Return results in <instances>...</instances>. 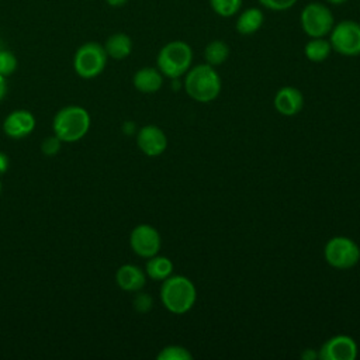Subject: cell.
<instances>
[{
  "label": "cell",
  "mask_w": 360,
  "mask_h": 360,
  "mask_svg": "<svg viewBox=\"0 0 360 360\" xmlns=\"http://www.w3.org/2000/svg\"><path fill=\"white\" fill-rule=\"evenodd\" d=\"M159 294L163 307L174 315L188 312L197 301V288L194 283L181 274H172L165 278Z\"/></svg>",
  "instance_id": "cell-1"
},
{
  "label": "cell",
  "mask_w": 360,
  "mask_h": 360,
  "mask_svg": "<svg viewBox=\"0 0 360 360\" xmlns=\"http://www.w3.org/2000/svg\"><path fill=\"white\" fill-rule=\"evenodd\" d=\"M183 86L193 100L198 103H211L219 96L222 82L214 66L200 63L186 72Z\"/></svg>",
  "instance_id": "cell-2"
},
{
  "label": "cell",
  "mask_w": 360,
  "mask_h": 360,
  "mask_svg": "<svg viewBox=\"0 0 360 360\" xmlns=\"http://www.w3.org/2000/svg\"><path fill=\"white\" fill-rule=\"evenodd\" d=\"M91 118L86 108L80 105H66L60 108L52 120V131L62 142H77L90 129Z\"/></svg>",
  "instance_id": "cell-3"
},
{
  "label": "cell",
  "mask_w": 360,
  "mask_h": 360,
  "mask_svg": "<svg viewBox=\"0 0 360 360\" xmlns=\"http://www.w3.org/2000/svg\"><path fill=\"white\" fill-rule=\"evenodd\" d=\"M191 62L193 49L181 39L167 42L160 48L156 56L158 69L169 79H179L186 75V72L191 68Z\"/></svg>",
  "instance_id": "cell-4"
},
{
  "label": "cell",
  "mask_w": 360,
  "mask_h": 360,
  "mask_svg": "<svg viewBox=\"0 0 360 360\" xmlns=\"http://www.w3.org/2000/svg\"><path fill=\"white\" fill-rule=\"evenodd\" d=\"M107 59L108 56L104 46L96 41H89L76 49L73 69L82 79H93L103 73Z\"/></svg>",
  "instance_id": "cell-5"
},
{
  "label": "cell",
  "mask_w": 360,
  "mask_h": 360,
  "mask_svg": "<svg viewBox=\"0 0 360 360\" xmlns=\"http://www.w3.org/2000/svg\"><path fill=\"white\" fill-rule=\"evenodd\" d=\"M300 22L302 31L309 38H322L326 37L335 25V18L332 10L318 1L308 3L301 10Z\"/></svg>",
  "instance_id": "cell-6"
},
{
  "label": "cell",
  "mask_w": 360,
  "mask_h": 360,
  "mask_svg": "<svg viewBox=\"0 0 360 360\" xmlns=\"http://www.w3.org/2000/svg\"><path fill=\"white\" fill-rule=\"evenodd\" d=\"M323 256L329 266L339 270H347L359 263L360 248L347 236H333L326 242Z\"/></svg>",
  "instance_id": "cell-7"
},
{
  "label": "cell",
  "mask_w": 360,
  "mask_h": 360,
  "mask_svg": "<svg viewBox=\"0 0 360 360\" xmlns=\"http://www.w3.org/2000/svg\"><path fill=\"white\" fill-rule=\"evenodd\" d=\"M332 51L343 56L360 55V22L343 20L333 25L329 32Z\"/></svg>",
  "instance_id": "cell-8"
},
{
  "label": "cell",
  "mask_w": 360,
  "mask_h": 360,
  "mask_svg": "<svg viewBox=\"0 0 360 360\" xmlns=\"http://www.w3.org/2000/svg\"><path fill=\"white\" fill-rule=\"evenodd\" d=\"M129 246L135 255L149 259L159 253L162 238L158 229L152 225L139 224L129 233Z\"/></svg>",
  "instance_id": "cell-9"
},
{
  "label": "cell",
  "mask_w": 360,
  "mask_h": 360,
  "mask_svg": "<svg viewBox=\"0 0 360 360\" xmlns=\"http://www.w3.org/2000/svg\"><path fill=\"white\" fill-rule=\"evenodd\" d=\"M359 347L356 340L349 335H335L329 338L318 350L321 360H354Z\"/></svg>",
  "instance_id": "cell-10"
},
{
  "label": "cell",
  "mask_w": 360,
  "mask_h": 360,
  "mask_svg": "<svg viewBox=\"0 0 360 360\" xmlns=\"http://www.w3.org/2000/svg\"><path fill=\"white\" fill-rule=\"evenodd\" d=\"M136 145L143 155L156 158L166 150L167 136L162 128L148 124L136 132Z\"/></svg>",
  "instance_id": "cell-11"
},
{
  "label": "cell",
  "mask_w": 360,
  "mask_h": 360,
  "mask_svg": "<svg viewBox=\"0 0 360 360\" xmlns=\"http://www.w3.org/2000/svg\"><path fill=\"white\" fill-rule=\"evenodd\" d=\"M35 117L28 110H14L3 121V131L8 138L21 139L28 136L35 128Z\"/></svg>",
  "instance_id": "cell-12"
},
{
  "label": "cell",
  "mask_w": 360,
  "mask_h": 360,
  "mask_svg": "<svg viewBox=\"0 0 360 360\" xmlns=\"http://www.w3.org/2000/svg\"><path fill=\"white\" fill-rule=\"evenodd\" d=\"M274 108L284 117L297 115L304 107L302 93L292 86H284L274 96Z\"/></svg>",
  "instance_id": "cell-13"
},
{
  "label": "cell",
  "mask_w": 360,
  "mask_h": 360,
  "mask_svg": "<svg viewBox=\"0 0 360 360\" xmlns=\"http://www.w3.org/2000/svg\"><path fill=\"white\" fill-rule=\"evenodd\" d=\"M117 285L127 292H138L146 284V273L135 264H122L115 271Z\"/></svg>",
  "instance_id": "cell-14"
},
{
  "label": "cell",
  "mask_w": 360,
  "mask_h": 360,
  "mask_svg": "<svg viewBox=\"0 0 360 360\" xmlns=\"http://www.w3.org/2000/svg\"><path fill=\"white\" fill-rule=\"evenodd\" d=\"M134 87L143 94H152L162 89L163 75L158 68L145 66L138 69L132 77Z\"/></svg>",
  "instance_id": "cell-15"
},
{
  "label": "cell",
  "mask_w": 360,
  "mask_h": 360,
  "mask_svg": "<svg viewBox=\"0 0 360 360\" xmlns=\"http://www.w3.org/2000/svg\"><path fill=\"white\" fill-rule=\"evenodd\" d=\"M264 22V14L257 7H249L245 8L242 13H239L235 28L238 34L240 35H252L257 32Z\"/></svg>",
  "instance_id": "cell-16"
},
{
  "label": "cell",
  "mask_w": 360,
  "mask_h": 360,
  "mask_svg": "<svg viewBox=\"0 0 360 360\" xmlns=\"http://www.w3.org/2000/svg\"><path fill=\"white\" fill-rule=\"evenodd\" d=\"M103 46L108 58H112L115 60H122L131 55L134 45L129 35L124 32H115L105 39Z\"/></svg>",
  "instance_id": "cell-17"
},
{
  "label": "cell",
  "mask_w": 360,
  "mask_h": 360,
  "mask_svg": "<svg viewBox=\"0 0 360 360\" xmlns=\"http://www.w3.org/2000/svg\"><path fill=\"white\" fill-rule=\"evenodd\" d=\"M173 262L166 256L155 255L148 259L145 264V273L148 277L156 281H163L173 274Z\"/></svg>",
  "instance_id": "cell-18"
},
{
  "label": "cell",
  "mask_w": 360,
  "mask_h": 360,
  "mask_svg": "<svg viewBox=\"0 0 360 360\" xmlns=\"http://www.w3.org/2000/svg\"><path fill=\"white\" fill-rule=\"evenodd\" d=\"M330 52H332V45H330L329 39H325V37L311 38L304 46L305 58L315 63L326 60L329 58Z\"/></svg>",
  "instance_id": "cell-19"
},
{
  "label": "cell",
  "mask_w": 360,
  "mask_h": 360,
  "mask_svg": "<svg viewBox=\"0 0 360 360\" xmlns=\"http://www.w3.org/2000/svg\"><path fill=\"white\" fill-rule=\"evenodd\" d=\"M229 53H231V49L228 44L222 39H214L208 42L207 46L204 48L205 63L211 66H219L224 62H226V59L229 58Z\"/></svg>",
  "instance_id": "cell-20"
},
{
  "label": "cell",
  "mask_w": 360,
  "mask_h": 360,
  "mask_svg": "<svg viewBox=\"0 0 360 360\" xmlns=\"http://www.w3.org/2000/svg\"><path fill=\"white\" fill-rule=\"evenodd\" d=\"M208 3L215 14L228 18L240 11L243 0H208Z\"/></svg>",
  "instance_id": "cell-21"
},
{
  "label": "cell",
  "mask_w": 360,
  "mask_h": 360,
  "mask_svg": "<svg viewBox=\"0 0 360 360\" xmlns=\"http://www.w3.org/2000/svg\"><path fill=\"white\" fill-rule=\"evenodd\" d=\"M158 360H191L193 354L187 347L180 345H167L156 356Z\"/></svg>",
  "instance_id": "cell-22"
},
{
  "label": "cell",
  "mask_w": 360,
  "mask_h": 360,
  "mask_svg": "<svg viewBox=\"0 0 360 360\" xmlns=\"http://www.w3.org/2000/svg\"><path fill=\"white\" fill-rule=\"evenodd\" d=\"M17 58L13 52L6 51V49H0V75L10 76L11 73L15 72L17 69Z\"/></svg>",
  "instance_id": "cell-23"
},
{
  "label": "cell",
  "mask_w": 360,
  "mask_h": 360,
  "mask_svg": "<svg viewBox=\"0 0 360 360\" xmlns=\"http://www.w3.org/2000/svg\"><path fill=\"white\" fill-rule=\"evenodd\" d=\"M260 6L271 11H285L295 6L298 0H257Z\"/></svg>",
  "instance_id": "cell-24"
},
{
  "label": "cell",
  "mask_w": 360,
  "mask_h": 360,
  "mask_svg": "<svg viewBox=\"0 0 360 360\" xmlns=\"http://www.w3.org/2000/svg\"><path fill=\"white\" fill-rule=\"evenodd\" d=\"M60 145H62V141L53 134V135H51V136H48L42 141L41 152L46 156H53L60 150Z\"/></svg>",
  "instance_id": "cell-25"
},
{
  "label": "cell",
  "mask_w": 360,
  "mask_h": 360,
  "mask_svg": "<svg viewBox=\"0 0 360 360\" xmlns=\"http://www.w3.org/2000/svg\"><path fill=\"white\" fill-rule=\"evenodd\" d=\"M152 304H153L152 297L145 292H138L134 298V308L138 312H148L152 308Z\"/></svg>",
  "instance_id": "cell-26"
},
{
  "label": "cell",
  "mask_w": 360,
  "mask_h": 360,
  "mask_svg": "<svg viewBox=\"0 0 360 360\" xmlns=\"http://www.w3.org/2000/svg\"><path fill=\"white\" fill-rule=\"evenodd\" d=\"M10 167V158L7 153L0 152V174L6 173L7 169Z\"/></svg>",
  "instance_id": "cell-27"
},
{
  "label": "cell",
  "mask_w": 360,
  "mask_h": 360,
  "mask_svg": "<svg viewBox=\"0 0 360 360\" xmlns=\"http://www.w3.org/2000/svg\"><path fill=\"white\" fill-rule=\"evenodd\" d=\"M301 357H302L304 360H315V359H318V352H315L314 349H305V350L302 352Z\"/></svg>",
  "instance_id": "cell-28"
},
{
  "label": "cell",
  "mask_w": 360,
  "mask_h": 360,
  "mask_svg": "<svg viewBox=\"0 0 360 360\" xmlns=\"http://www.w3.org/2000/svg\"><path fill=\"white\" fill-rule=\"evenodd\" d=\"M7 94V82L3 75H0V101L6 97Z\"/></svg>",
  "instance_id": "cell-29"
},
{
  "label": "cell",
  "mask_w": 360,
  "mask_h": 360,
  "mask_svg": "<svg viewBox=\"0 0 360 360\" xmlns=\"http://www.w3.org/2000/svg\"><path fill=\"white\" fill-rule=\"evenodd\" d=\"M105 3H107L110 7L117 8V7H122V6H125V4L128 3V0H105Z\"/></svg>",
  "instance_id": "cell-30"
},
{
  "label": "cell",
  "mask_w": 360,
  "mask_h": 360,
  "mask_svg": "<svg viewBox=\"0 0 360 360\" xmlns=\"http://www.w3.org/2000/svg\"><path fill=\"white\" fill-rule=\"evenodd\" d=\"M329 4H332V6H340V4H343V3H346L347 0H326Z\"/></svg>",
  "instance_id": "cell-31"
},
{
  "label": "cell",
  "mask_w": 360,
  "mask_h": 360,
  "mask_svg": "<svg viewBox=\"0 0 360 360\" xmlns=\"http://www.w3.org/2000/svg\"><path fill=\"white\" fill-rule=\"evenodd\" d=\"M0 193H1V181H0Z\"/></svg>",
  "instance_id": "cell-32"
}]
</instances>
